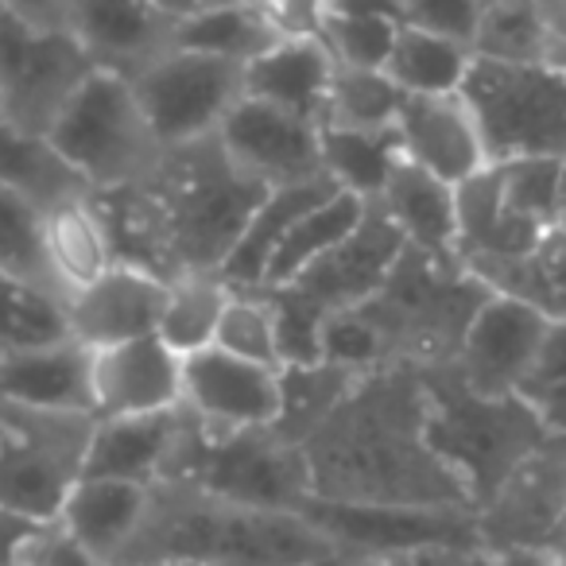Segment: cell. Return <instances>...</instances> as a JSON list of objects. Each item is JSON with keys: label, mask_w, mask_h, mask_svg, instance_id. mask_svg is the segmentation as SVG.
<instances>
[{"label": "cell", "mask_w": 566, "mask_h": 566, "mask_svg": "<svg viewBox=\"0 0 566 566\" xmlns=\"http://www.w3.org/2000/svg\"><path fill=\"white\" fill-rule=\"evenodd\" d=\"M419 377L427 388V442L478 512L547 427L520 396L473 392L450 361L419 369Z\"/></svg>", "instance_id": "5b68a950"}, {"label": "cell", "mask_w": 566, "mask_h": 566, "mask_svg": "<svg viewBox=\"0 0 566 566\" xmlns=\"http://www.w3.org/2000/svg\"><path fill=\"white\" fill-rule=\"evenodd\" d=\"M318 151H323V175L342 190L373 202L385 187L388 171L400 164V140L392 128H318Z\"/></svg>", "instance_id": "f546056e"}, {"label": "cell", "mask_w": 566, "mask_h": 566, "mask_svg": "<svg viewBox=\"0 0 566 566\" xmlns=\"http://www.w3.org/2000/svg\"><path fill=\"white\" fill-rule=\"evenodd\" d=\"M331 78L334 59L323 40H275L252 63H244V97L323 125Z\"/></svg>", "instance_id": "cb8c5ba5"}, {"label": "cell", "mask_w": 566, "mask_h": 566, "mask_svg": "<svg viewBox=\"0 0 566 566\" xmlns=\"http://www.w3.org/2000/svg\"><path fill=\"white\" fill-rule=\"evenodd\" d=\"M303 458L315 501L473 512L427 442V388L411 365L361 373L346 400L307 434Z\"/></svg>", "instance_id": "6da1fadb"}, {"label": "cell", "mask_w": 566, "mask_h": 566, "mask_svg": "<svg viewBox=\"0 0 566 566\" xmlns=\"http://www.w3.org/2000/svg\"><path fill=\"white\" fill-rule=\"evenodd\" d=\"M229 287L218 272H187L167 280L164 311H159L156 338L179 357H190L198 349H210L218 338L221 311H226Z\"/></svg>", "instance_id": "f1b7e54d"}, {"label": "cell", "mask_w": 566, "mask_h": 566, "mask_svg": "<svg viewBox=\"0 0 566 566\" xmlns=\"http://www.w3.org/2000/svg\"><path fill=\"white\" fill-rule=\"evenodd\" d=\"M551 318H543L535 307L512 300V295L489 292L481 307L473 311L462 346L450 365L473 392L516 396V388L524 385L535 357H539Z\"/></svg>", "instance_id": "5bb4252c"}, {"label": "cell", "mask_w": 566, "mask_h": 566, "mask_svg": "<svg viewBox=\"0 0 566 566\" xmlns=\"http://www.w3.org/2000/svg\"><path fill=\"white\" fill-rule=\"evenodd\" d=\"M331 190H338V187H334L326 175L287 182V187H268V195L260 198L249 226H244L241 241L233 244V252H229L226 264H221V272H218L221 280H226L229 287H260L275 249H280V241L287 237V229H292L311 206L323 202Z\"/></svg>", "instance_id": "4316f807"}, {"label": "cell", "mask_w": 566, "mask_h": 566, "mask_svg": "<svg viewBox=\"0 0 566 566\" xmlns=\"http://www.w3.org/2000/svg\"><path fill=\"white\" fill-rule=\"evenodd\" d=\"M555 226L566 229V159L558 164V195H555Z\"/></svg>", "instance_id": "f5cc1de1"}, {"label": "cell", "mask_w": 566, "mask_h": 566, "mask_svg": "<svg viewBox=\"0 0 566 566\" xmlns=\"http://www.w3.org/2000/svg\"><path fill=\"white\" fill-rule=\"evenodd\" d=\"M400 156L423 171L462 187L489 167L485 140L470 102L458 94H403L392 125Z\"/></svg>", "instance_id": "e0dca14e"}, {"label": "cell", "mask_w": 566, "mask_h": 566, "mask_svg": "<svg viewBox=\"0 0 566 566\" xmlns=\"http://www.w3.org/2000/svg\"><path fill=\"white\" fill-rule=\"evenodd\" d=\"M516 396L555 434H566V323H551L543 349Z\"/></svg>", "instance_id": "b9f144b4"}, {"label": "cell", "mask_w": 566, "mask_h": 566, "mask_svg": "<svg viewBox=\"0 0 566 566\" xmlns=\"http://www.w3.org/2000/svg\"><path fill=\"white\" fill-rule=\"evenodd\" d=\"M40 210L32 198H24L20 190L0 187V268L12 275L40 283L48 292H55L43 268V249H40Z\"/></svg>", "instance_id": "60d3db41"}, {"label": "cell", "mask_w": 566, "mask_h": 566, "mask_svg": "<svg viewBox=\"0 0 566 566\" xmlns=\"http://www.w3.org/2000/svg\"><path fill=\"white\" fill-rule=\"evenodd\" d=\"M0 187L20 190L35 206L86 190L78 175L59 159L48 136L28 133V128L12 125L9 117H0Z\"/></svg>", "instance_id": "d6a6232c"}, {"label": "cell", "mask_w": 566, "mask_h": 566, "mask_svg": "<svg viewBox=\"0 0 566 566\" xmlns=\"http://www.w3.org/2000/svg\"><path fill=\"white\" fill-rule=\"evenodd\" d=\"M182 408L206 431H252L280 416V369L210 346L182 357Z\"/></svg>", "instance_id": "9a60e30c"}, {"label": "cell", "mask_w": 566, "mask_h": 566, "mask_svg": "<svg viewBox=\"0 0 566 566\" xmlns=\"http://www.w3.org/2000/svg\"><path fill=\"white\" fill-rule=\"evenodd\" d=\"M481 547L547 551L566 527V434L547 431L473 512Z\"/></svg>", "instance_id": "4fadbf2b"}, {"label": "cell", "mask_w": 566, "mask_h": 566, "mask_svg": "<svg viewBox=\"0 0 566 566\" xmlns=\"http://www.w3.org/2000/svg\"><path fill=\"white\" fill-rule=\"evenodd\" d=\"M164 481H179L221 501L275 512H303V504L315 496L303 447L280 439L272 427L206 431L187 408H182V427L167 458Z\"/></svg>", "instance_id": "8992f818"}, {"label": "cell", "mask_w": 566, "mask_h": 566, "mask_svg": "<svg viewBox=\"0 0 566 566\" xmlns=\"http://www.w3.org/2000/svg\"><path fill=\"white\" fill-rule=\"evenodd\" d=\"M97 66L66 28H40L0 12V117L48 136L74 90Z\"/></svg>", "instance_id": "8fae6325"}, {"label": "cell", "mask_w": 566, "mask_h": 566, "mask_svg": "<svg viewBox=\"0 0 566 566\" xmlns=\"http://www.w3.org/2000/svg\"><path fill=\"white\" fill-rule=\"evenodd\" d=\"M447 551H431V555H408V558H369V563H354V566H442Z\"/></svg>", "instance_id": "816d5d0a"}, {"label": "cell", "mask_w": 566, "mask_h": 566, "mask_svg": "<svg viewBox=\"0 0 566 566\" xmlns=\"http://www.w3.org/2000/svg\"><path fill=\"white\" fill-rule=\"evenodd\" d=\"M182 403V357L156 334L90 349V408L94 419L148 416Z\"/></svg>", "instance_id": "ac0fdd59"}, {"label": "cell", "mask_w": 566, "mask_h": 566, "mask_svg": "<svg viewBox=\"0 0 566 566\" xmlns=\"http://www.w3.org/2000/svg\"><path fill=\"white\" fill-rule=\"evenodd\" d=\"M66 32L97 71L133 78L171 48L175 20L156 9V0H66Z\"/></svg>", "instance_id": "ffe728a7"}, {"label": "cell", "mask_w": 566, "mask_h": 566, "mask_svg": "<svg viewBox=\"0 0 566 566\" xmlns=\"http://www.w3.org/2000/svg\"><path fill=\"white\" fill-rule=\"evenodd\" d=\"M365 210H369V202L357 198L354 190H342V187L331 190L323 202L311 206V210L287 229V237H283L280 249H275L260 287H280V283L295 280V275L307 264H315L323 252H331L338 241H346L357 229V221L365 218Z\"/></svg>", "instance_id": "83f0119b"}, {"label": "cell", "mask_w": 566, "mask_h": 566, "mask_svg": "<svg viewBox=\"0 0 566 566\" xmlns=\"http://www.w3.org/2000/svg\"><path fill=\"white\" fill-rule=\"evenodd\" d=\"M140 566H206V563H140Z\"/></svg>", "instance_id": "11a10c76"}, {"label": "cell", "mask_w": 566, "mask_h": 566, "mask_svg": "<svg viewBox=\"0 0 566 566\" xmlns=\"http://www.w3.org/2000/svg\"><path fill=\"white\" fill-rule=\"evenodd\" d=\"M303 516L342 547L354 563L369 558H408L431 551L481 547L473 512L416 509V504H331L311 496Z\"/></svg>", "instance_id": "7c38bea8"}, {"label": "cell", "mask_w": 566, "mask_h": 566, "mask_svg": "<svg viewBox=\"0 0 566 566\" xmlns=\"http://www.w3.org/2000/svg\"><path fill=\"white\" fill-rule=\"evenodd\" d=\"M206 563V566H349L303 512L249 509L195 485L159 481L117 566Z\"/></svg>", "instance_id": "277c9868"}, {"label": "cell", "mask_w": 566, "mask_h": 566, "mask_svg": "<svg viewBox=\"0 0 566 566\" xmlns=\"http://www.w3.org/2000/svg\"><path fill=\"white\" fill-rule=\"evenodd\" d=\"M478 12L481 0H400V24L447 35V40H458L465 48L478 32Z\"/></svg>", "instance_id": "7bdbcfd3"}, {"label": "cell", "mask_w": 566, "mask_h": 566, "mask_svg": "<svg viewBox=\"0 0 566 566\" xmlns=\"http://www.w3.org/2000/svg\"><path fill=\"white\" fill-rule=\"evenodd\" d=\"M326 12H342V17L400 20V0H326Z\"/></svg>", "instance_id": "c3c4849f"}, {"label": "cell", "mask_w": 566, "mask_h": 566, "mask_svg": "<svg viewBox=\"0 0 566 566\" xmlns=\"http://www.w3.org/2000/svg\"><path fill=\"white\" fill-rule=\"evenodd\" d=\"M473 55L501 63H543L551 48L543 0H481Z\"/></svg>", "instance_id": "e575fe53"}, {"label": "cell", "mask_w": 566, "mask_h": 566, "mask_svg": "<svg viewBox=\"0 0 566 566\" xmlns=\"http://www.w3.org/2000/svg\"><path fill=\"white\" fill-rule=\"evenodd\" d=\"M218 4H229V0H156V9L164 12V17H171L175 24H179V20L198 17V12L218 9Z\"/></svg>", "instance_id": "681fc988"}, {"label": "cell", "mask_w": 566, "mask_h": 566, "mask_svg": "<svg viewBox=\"0 0 566 566\" xmlns=\"http://www.w3.org/2000/svg\"><path fill=\"white\" fill-rule=\"evenodd\" d=\"M275 35L256 17L249 0H229L210 12H198L190 20H179L171 35V48L198 51V55L229 59V63H252L264 48H272Z\"/></svg>", "instance_id": "836d02e7"}, {"label": "cell", "mask_w": 566, "mask_h": 566, "mask_svg": "<svg viewBox=\"0 0 566 566\" xmlns=\"http://www.w3.org/2000/svg\"><path fill=\"white\" fill-rule=\"evenodd\" d=\"M20 566H102L59 520H48L40 532L32 535Z\"/></svg>", "instance_id": "ee69618b"}, {"label": "cell", "mask_w": 566, "mask_h": 566, "mask_svg": "<svg viewBox=\"0 0 566 566\" xmlns=\"http://www.w3.org/2000/svg\"><path fill=\"white\" fill-rule=\"evenodd\" d=\"M94 416L0 400V509L28 520L59 516L82 478Z\"/></svg>", "instance_id": "9c48e42d"}, {"label": "cell", "mask_w": 566, "mask_h": 566, "mask_svg": "<svg viewBox=\"0 0 566 566\" xmlns=\"http://www.w3.org/2000/svg\"><path fill=\"white\" fill-rule=\"evenodd\" d=\"M0 400L94 416L90 408V349L74 338H59L0 354Z\"/></svg>", "instance_id": "603a6c76"}, {"label": "cell", "mask_w": 566, "mask_h": 566, "mask_svg": "<svg viewBox=\"0 0 566 566\" xmlns=\"http://www.w3.org/2000/svg\"><path fill=\"white\" fill-rule=\"evenodd\" d=\"M400 97L403 94L392 86V78H388L385 71L334 66L323 125H334V128H392L396 109H400Z\"/></svg>", "instance_id": "74e56055"}, {"label": "cell", "mask_w": 566, "mask_h": 566, "mask_svg": "<svg viewBox=\"0 0 566 566\" xmlns=\"http://www.w3.org/2000/svg\"><path fill=\"white\" fill-rule=\"evenodd\" d=\"M213 346L226 349V354H233V357H244V361L268 365V369H283L275 311H272V300H268L264 287H233V292H229Z\"/></svg>", "instance_id": "f35d334b"}, {"label": "cell", "mask_w": 566, "mask_h": 566, "mask_svg": "<svg viewBox=\"0 0 566 566\" xmlns=\"http://www.w3.org/2000/svg\"><path fill=\"white\" fill-rule=\"evenodd\" d=\"M0 12H4V4H0Z\"/></svg>", "instance_id": "9f6ffc18"}, {"label": "cell", "mask_w": 566, "mask_h": 566, "mask_svg": "<svg viewBox=\"0 0 566 566\" xmlns=\"http://www.w3.org/2000/svg\"><path fill=\"white\" fill-rule=\"evenodd\" d=\"M218 144L226 156L264 187L318 179L323 151H318V125L283 113L256 97H241L218 128Z\"/></svg>", "instance_id": "2e32d148"}, {"label": "cell", "mask_w": 566, "mask_h": 566, "mask_svg": "<svg viewBox=\"0 0 566 566\" xmlns=\"http://www.w3.org/2000/svg\"><path fill=\"white\" fill-rule=\"evenodd\" d=\"M373 206L403 237V244H411L419 252H434V256H454L458 187L442 182L439 175L400 159L388 171L385 187L373 198Z\"/></svg>", "instance_id": "d4e9b609"}, {"label": "cell", "mask_w": 566, "mask_h": 566, "mask_svg": "<svg viewBox=\"0 0 566 566\" xmlns=\"http://www.w3.org/2000/svg\"><path fill=\"white\" fill-rule=\"evenodd\" d=\"M442 566H555L547 551H501V547H465L447 551Z\"/></svg>", "instance_id": "f6af8a7d"}, {"label": "cell", "mask_w": 566, "mask_h": 566, "mask_svg": "<svg viewBox=\"0 0 566 566\" xmlns=\"http://www.w3.org/2000/svg\"><path fill=\"white\" fill-rule=\"evenodd\" d=\"M128 82L164 151L218 136L221 120L244 97L241 63L182 48H167Z\"/></svg>", "instance_id": "30bf717a"}, {"label": "cell", "mask_w": 566, "mask_h": 566, "mask_svg": "<svg viewBox=\"0 0 566 566\" xmlns=\"http://www.w3.org/2000/svg\"><path fill=\"white\" fill-rule=\"evenodd\" d=\"M40 249L43 268L59 300H71L74 292L90 287L97 275L117 264L113 237L105 226L97 198L90 190L55 198L40 210Z\"/></svg>", "instance_id": "44dd1931"}, {"label": "cell", "mask_w": 566, "mask_h": 566, "mask_svg": "<svg viewBox=\"0 0 566 566\" xmlns=\"http://www.w3.org/2000/svg\"><path fill=\"white\" fill-rule=\"evenodd\" d=\"M493 292L527 303L551 323H566V229H547L532 252L493 283Z\"/></svg>", "instance_id": "8d00e7d4"}, {"label": "cell", "mask_w": 566, "mask_h": 566, "mask_svg": "<svg viewBox=\"0 0 566 566\" xmlns=\"http://www.w3.org/2000/svg\"><path fill=\"white\" fill-rule=\"evenodd\" d=\"M489 164L566 159V74L551 63L478 59L462 82Z\"/></svg>", "instance_id": "ba28073f"}, {"label": "cell", "mask_w": 566, "mask_h": 566, "mask_svg": "<svg viewBox=\"0 0 566 566\" xmlns=\"http://www.w3.org/2000/svg\"><path fill=\"white\" fill-rule=\"evenodd\" d=\"M361 373L346 369L334 361H311V365H283L280 369V416L272 431L280 439L303 447L307 434L346 400V392L357 385Z\"/></svg>", "instance_id": "1f68e13d"}, {"label": "cell", "mask_w": 566, "mask_h": 566, "mask_svg": "<svg viewBox=\"0 0 566 566\" xmlns=\"http://www.w3.org/2000/svg\"><path fill=\"white\" fill-rule=\"evenodd\" d=\"M473 66V51L458 40L400 24L385 74L400 94H458Z\"/></svg>", "instance_id": "4dcf8cb0"}, {"label": "cell", "mask_w": 566, "mask_h": 566, "mask_svg": "<svg viewBox=\"0 0 566 566\" xmlns=\"http://www.w3.org/2000/svg\"><path fill=\"white\" fill-rule=\"evenodd\" d=\"M4 12L40 28H66V0H0Z\"/></svg>", "instance_id": "7dc6e473"}, {"label": "cell", "mask_w": 566, "mask_h": 566, "mask_svg": "<svg viewBox=\"0 0 566 566\" xmlns=\"http://www.w3.org/2000/svg\"><path fill=\"white\" fill-rule=\"evenodd\" d=\"M71 338L63 300L40 283L0 268V354Z\"/></svg>", "instance_id": "d590c367"}, {"label": "cell", "mask_w": 566, "mask_h": 566, "mask_svg": "<svg viewBox=\"0 0 566 566\" xmlns=\"http://www.w3.org/2000/svg\"><path fill=\"white\" fill-rule=\"evenodd\" d=\"M400 20L388 17H342V12H326L323 20V48L331 51L334 66H354V71H385L388 55H392Z\"/></svg>", "instance_id": "ab89813d"}, {"label": "cell", "mask_w": 566, "mask_h": 566, "mask_svg": "<svg viewBox=\"0 0 566 566\" xmlns=\"http://www.w3.org/2000/svg\"><path fill=\"white\" fill-rule=\"evenodd\" d=\"M40 527H43L40 520H28L20 512L0 509V566H20L28 543H32V535Z\"/></svg>", "instance_id": "bcb514c9"}, {"label": "cell", "mask_w": 566, "mask_h": 566, "mask_svg": "<svg viewBox=\"0 0 566 566\" xmlns=\"http://www.w3.org/2000/svg\"><path fill=\"white\" fill-rule=\"evenodd\" d=\"M543 20H547L551 43H563L566 40V0H543Z\"/></svg>", "instance_id": "f907efd6"}, {"label": "cell", "mask_w": 566, "mask_h": 566, "mask_svg": "<svg viewBox=\"0 0 566 566\" xmlns=\"http://www.w3.org/2000/svg\"><path fill=\"white\" fill-rule=\"evenodd\" d=\"M148 489L136 481H117V478H86L66 493L63 509H59V524L90 551L102 566H117V558L125 555L128 539L136 535L148 509Z\"/></svg>", "instance_id": "484cf974"}, {"label": "cell", "mask_w": 566, "mask_h": 566, "mask_svg": "<svg viewBox=\"0 0 566 566\" xmlns=\"http://www.w3.org/2000/svg\"><path fill=\"white\" fill-rule=\"evenodd\" d=\"M164 295H167V280H159V275L133 264H113L90 287H82L71 300H63L66 334L86 349L148 338L159 326Z\"/></svg>", "instance_id": "d6986e66"}, {"label": "cell", "mask_w": 566, "mask_h": 566, "mask_svg": "<svg viewBox=\"0 0 566 566\" xmlns=\"http://www.w3.org/2000/svg\"><path fill=\"white\" fill-rule=\"evenodd\" d=\"M485 295L489 287L473 280L458 256H434L403 244L377 292L323 326V361L354 373L447 365L454 361Z\"/></svg>", "instance_id": "3957f363"}, {"label": "cell", "mask_w": 566, "mask_h": 566, "mask_svg": "<svg viewBox=\"0 0 566 566\" xmlns=\"http://www.w3.org/2000/svg\"><path fill=\"white\" fill-rule=\"evenodd\" d=\"M182 427V403L171 411H148V416H109L94 419L90 431L86 478H117L136 481V485H156L164 481L167 458L179 439Z\"/></svg>", "instance_id": "7402d4cb"}, {"label": "cell", "mask_w": 566, "mask_h": 566, "mask_svg": "<svg viewBox=\"0 0 566 566\" xmlns=\"http://www.w3.org/2000/svg\"><path fill=\"white\" fill-rule=\"evenodd\" d=\"M543 63L558 66V71L566 74V40L563 43H551V51H547V59H543Z\"/></svg>", "instance_id": "db71d44e"}, {"label": "cell", "mask_w": 566, "mask_h": 566, "mask_svg": "<svg viewBox=\"0 0 566 566\" xmlns=\"http://www.w3.org/2000/svg\"><path fill=\"white\" fill-rule=\"evenodd\" d=\"M264 195V182L244 175L218 136H206L167 148L151 175L133 187L94 198L109 226L117 264L175 280L187 272H221Z\"/></svg>", "instance_id": "7a4b0ae2"}, {"label": "cell", "mask_w": 566, "mask_h": 566, "mask_svg": "<svg viewBox=\"0 0 566 566\" xmlns=\"http://www.w3.org/2000/svg\"><path fill=\"white\" fill-rule=\"evenodd\" d=\"M51 148L82 179L90 195L133 187L164 156L133 82L125 74L94 71L48 128Z\"/></svg>", "instance_id": "52a82bcc"}]
</instances>
